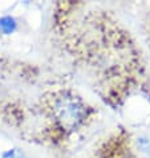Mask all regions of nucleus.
<instances>
[{"mask_svg":"<svg viewBox=\"0 0 150 158\" xmlns=\"http://www.w3.org/2000/svg\"><path fill=\"white\" fill-rule=\"evenodd\" d=\"M51 113L57 128L64 131H73L84 124L88 108L80 97L63 92L52 98Z\"/></svg>","mask_w":150,"mask_h":158,"instance_id":"obj_1","label":"nucleus"}]
</instances>
